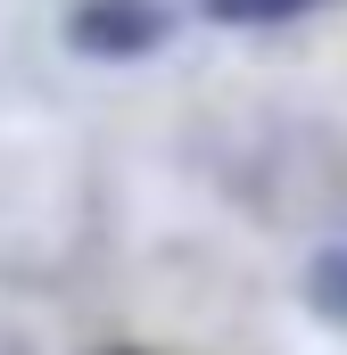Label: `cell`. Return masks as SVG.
Returning a JSON list of instances; mask_svg holds the SVG:
<instances>
[{
    "label": "cell",
    "mask_w": 347,
    "mask_h": 355,
    "mask_svg": "<svg viewBox=\"0 0 347 355\" xmlns=\"http://www.w3.org/2000/svg\"><path fill=\"white\" fill-rule=\"evenodd\" d=\"M281 8H306V0H215V17H281Z\"/></svg>",
    "instance_id": "6da1fadb"
}]
</instances>
